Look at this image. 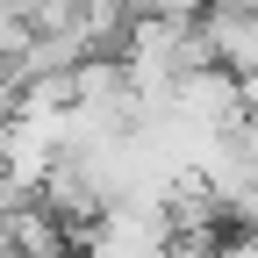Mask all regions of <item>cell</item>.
<instances>
[{
    "instance_id": "cell-1",
    "label": "cell",
    "mask_w": 258,
    "mask_h": 258,
    "mask_svg": "<svg viewBox=\"0 0 258 258\" xmlns=\"http://www.w3.org/2000/svg\"><path fill=\"white\" fill-rule=\"evenodd\" d=\"M201 36L215 50V64H230V72H258V8L251 0H208L201 8Z\"/></svg>"
},
{
    "instance_id": "cell-2",
    "label": "cell",
    "mask_w": 258,
    "mask_h": 258,
    "mask_svg": "<svg viewBox=\"0 0 258 258\" xmlns=\"http://www.w3.org/2000/svg\"><path fill=\"white\" fill-rule=\"evenodd\" d=\"M29 43H36V22H29L15 0H0V64H8V57H22Z\"/></svg>"
}]
</instances>
